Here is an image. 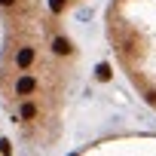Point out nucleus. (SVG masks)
Instances as JSON below:
<instances>
[{
	"label": "nucleus",
	"instance_id": "1",
	"mask_svg": "<svg viewBox=\"0 0 156 156\" xmlns=\"http://www.w3.org/2000/svg\"><path fill=\"white\" fill-rule=\"evenodd\" d=\"M104 34L132 89L156 110V0H110Z\"/></svg>",
	"mask_w": 156,
	"mask_h": 156
},
{
	"label": "nucleus",
	"instance_id": "2",
	"mask_svg": "<svg viewBox=\"0 0 156 156\" xmlns=\"http://www.w3.org/2000/svg\"><path fill=\"white\" fill-rule=\"evenodd\" d=\"M86 0H0V22H49L64 25V16H70Z\"/></svg>",
	"mask_w": 156,
	"mask_h": 156
},
{
	"label": "nucleus",
	"instance_id": "3",
	"mask_svg": "<svg viewBox=\"0 0 156 156\" xmlns=\"http://www.w3.org/2000/svg\"><path fill=\"white\" fill-rule=\"evenodd\" d=\"M76 156H156V135H119L89 144Z\"/></svg>",
	"mask_w": 156,
	"mask_h": 156
}]
</instances>
